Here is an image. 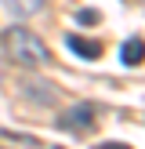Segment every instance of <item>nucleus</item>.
<instances>
[{"label":"nucleus","instance_id":"f257e3e1","mask_svg":"<svg viewBox=\"0 0 145 149\" xmlns=\"http://www.w3.org/2000/svg\"><path fill=\"white\" fill-rule=\"evenodd\" d=\"M4 51H7L18 65H26V69H40V65L51 62L47 44H44L36 33H29L26 26H11V29L4 33Z\"/></svg>","mask_w":145,"mask_h":149},{"label":"nucleus","instance_id":"f03ea898","mask_svg":"<svg viewBox=\"0 0 145 149\" xmlns=\"http://www.w3.org/2000/svg\"><path fill=\"white\" fill-rule=\"evenodd\" d=\"M94 124H98V106L94 102H80L69 113H62V131H69V135H87Z\"/></svg>","mask_w":145,"mask_h":149},{"label":"nucleus","instance_id":"7ed1b4c3","mask_svg":"<svg viewBox=\"0 0 145 149\" xmlns=\"http://www.w3.org/2000/svg\"><path fill=\"white\" fill-rule=\"evenodd\" d=\"M65 47L72 51V55H80V58H87V62H91V58H102V44L98 40H87V36H65Z\"/></svg>","mask_w":145,"mask_h":149},{"label":"nucleus","instance_id":"20e7f679","mask_svg":"<svg viewBox=\"0 0 145 149\" xmlns=\"http://www.w3.org/2000/svg\"><path fill=\"white\" fill-rule=\"evenodd\" d=\"M120 58H123V65H142L145 62V40L142 36H130V40L120 47Z\"/></svg>","mask_w":145,"mask_h":149},{"label":"nucleus","instance_id":"39448f33","mask_svg":"<svg viewBox=\"0 0 145 149\" xmlns=\"http://www.w3.org/2000/svg\"><path fill=\"white\" fill-rule=\"evenodd\" d=\"M14 18H33L36 11H44V0H0Z\"/></svg>","mask_w":145,"mask_h":149},{"label":"nucleus","instance_id":"423d86ee","mask_svg":"<svg viewBox=\"0 0 145 149\" xmlns=\"http://www.w3.org/2000/svg\"><path fill=\"white\" fill-rule=\"evenodd\" d=\"M26 91H33V102H40V106H55L58 102V91L51 84H26Z\"/></svg>","mask_w":145,"mask_h":149},{"label":"nucleus","instance_id":"0eeeda50","mask_svg":"<svg viewBox=\"0 0 145 149\" xmlns=\"http://www.w3.org/2000/svg\"><path fill=\"white\" fill-rule=\"evenodd\" d=\"M98 18H102V15L91 11V7H80V11H76V22H80V26H94Z\"/></svg>","mask_w":145,"mask_h":149},{"label":"nucleus","instance_id":"6e6552de","mask_svg":"<svg viewBox=\"0 0 145 149\" xmlns=\"http://www.w3.org/2000/svg\"><path fill=\"white\" fill-rule=\"evenodd\" d=\"M94 149H130L127 142H102V146H94Z\"/></svg>","mask_w":145,"mask_h":149}]
</instances>
